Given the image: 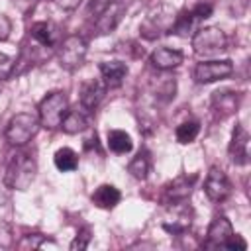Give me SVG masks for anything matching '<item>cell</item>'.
Returning a JSON list of instances; mask_svg holds the SVG:
<instances>
[{
	"mask_svg": "<svg viewBox=\"0 0 251 251\" xmlns=\"http://www.w3.org/2000/svg\"><path fill=\"white\" fill-rule=\"evenodd\" d=\"M35 173H37L35 159L27 151H16L14 155H10L6 175H4V182H6L8 188L27 190L29 184L33 182V178H35Z\"/></svg>",
	"mask_w": 251,
	"mask_h": 251,
	"instance_id": "6da1fadb",
	"label": "cell"
},
{
	"mask_svg": "<svg viewBox=\"0 0 251 251\" xmlns=\"http://www.w3.org/2000/svg\"><path fill=\"white\" fill-rule=\"evenodd\" d=\"M39 126L41 124L35 114L20 112L6 126V139L14 147H24L35 137V133L39 131Z\"/></svg>",
	"mask_w": 251,
	"mask_h": 251,
	"instance_id": "7a4b0ae2",
	"label": "cell"
},
{
	"mask_svg": "<svg viewBox=\"0 0 251 251\" xmlns=\"http://www.w3.org/2000/svg\"><path fill=\"white\" fill-rule=\"evenodd\" d=\"M69 112V100L65 96V92L61 90H53L49 92L41 102H39V124L47 129H57L61 127V122L65 118V114Z\"/></svg>",
	"mask_w": 251,
	"mask_h": 251,
	"instance_id": "3957f363",
	"label": "cell"
},
{
	"mask_svg": "<svg viewBox=\"0 0 251 251\" xmlns=\"http://www.w3.org/2000/svg\"><path fill=\"white\" fill-rule=\"evenodd\" d=\"M192 49L200 57L218 55V53L227 49V35L216 25L200 27L192 35Z\"/></svg>",
	"mask_w": 251,
	"mask_h": 251,
	"instance_id": "277c9868",
	"label": "cell"
},
{
	"mask_svg": "<svg viewBox=\"0 0 251 251\" xmlns=\"http://www.w3.org/2000/svg\"><path fill=\"white\" fill-rule=\"evenodd\" d=\"M86 39L82 35H69L65 37L61 43H59V51H57V57H59V65L65 69V71H75L78 69L82 63H84V57H86Z\"/></svg>",
	"mask_w": 251,
	"mask_h": 251,
	"instance_id": "5b68a950",
	"label": "cell"
},
{
	"mask_svg": "<svg viewBox=\"0 0 251 251\" xmlns=\"http://www.w3.org/2000/svg\"><path fill=\"white\" fill-rule=\"evenodd\" d=\"M175 12L169 10L167 6H159L155 10H151L147 14V18L143 20V24L139 25V31L143 37L147 39H155L159 35H165V33H171V27L175 24Z\"/></svg>",
	"mask_w": 251,
	"mask_h": 251,
	"instance_id": "8992f818",
	"label": "cell"
},
{
	"mask_svg": "<svg viewBox=\"0 0 251 251\" xmlns=\"http://www.w3.org/2000/svg\"><path fill=\"white\" fill-rule=\"evenodd\" d=\"M233 73V63L229 59H216V61H202L194 67V80L200 84H210L222 80Z\"/></svg>",
	"mask_w": 251,
	"mask_h": 251,
	"instance_id": "52a82bcc",
	"label": "cell"
},
{
	"mask_svg": "<svg viewBox=\"0 0 251 251\" xmlns=\"http://www.w3.org/2000/svg\"><path fill=\"white\" fill-rule=\"evenodd\" d=\"M124 12H126V6L122 2H106L104 8L94 16V24H92L94 35H106V33L114 31L116 25L120 24Z\"/></svg>",
	"mask_w": 251,
	"mask_h": 251,
	"instance_id": "ba28073f",
	"label": "cell"
},
{
	"mask_svg": "<svg viewBox=\"0 0 251 251\" xmlns=\"http://www.w3.org/2000/svg\"><path fill=\"white\" fill-rule=\"evenodd\" d=\"M204 192L212 202H224L231 194V182L220 167L210 169V173L204 180Z\"/></svg>",
	"mask_w": 251,
	"mask_h": 251,
	"instance_id": "9c48e42d",
	"label": "cell"
},
{
	"mask_svg": "<svg viewBox=\"0 0 251 251\" xmlns=\"http://www.w3.org/2000/svg\"><path fill=\"white\" fill-rule=\"evenodd\" d=\"M227 153H229V159L233 165H245L249 161V133L239 124L231 131V141H229Z\"/></svg>",
	"mask_w": 251,
	"mask_h": 251,
	"instance_id": "30bf717a",
	"label": "cell"
},
{
	"mask_svg": "<svg viewBox=\"0 0 251 251\" xmlns=\"http://www.w3.org/2000/svg\"><path fill=\"white\" fill-rule=\"evenodd\" d=\"M231 235H233L231 222H229L226 216H216V218L210 222V226H208L204 247H224L226 241H227Z\"/></svg>",
	"mask_w": 251,
	"mask_h": 251,
	"instance_id": "8fae6325",
	"label": "cell"
},
{
	"mask_svg": "<svg viewBox=\"0 0 251 251\" xmlns=\"http://www.w3.org/2000/svg\"><path fill=\"white\" fill-rule=\"evenodd\" d=\"M196 175H178L176 178H173L167 186H165V194H167V198L169 200H173V202H182V200H186L190 194H192V190H194V184H196Z\"/></svg>",
	"mask_w": 251,
	"mask_h": 251,
	"instance_id": "7c38bea8",
	"label": "cell"
},
{
	"mask_svg": "<svg viewBox=\"0 0 251 251\" xmlns=\"http://www.w3.org/2000/svg\"><path fill=\"white\" fill-rule=\"evenodd\" d=\"M100 75H102V82L106 88H118L122 86L127 75V65L122 61H104L100 63Z\"/></svg>",
	"mask_w": 251,
	"mask_h": 251,
	"instance_id": "4fadbf2b",
	"label": "cell"
},
{
	"mask_svg": "<svg viewBox=\"0 0 251 251\" xmlns=\"http://www.w3.org/2000/svg\"><path fill=\"white\" fill-rule=\"evenodd\" d=\"M104 92H106V86L100 80L82 82L80 84V106H82V110L92 112L100 104V100L104 98Z\"/></svg>",
	"mask_w": 251,
	"mask_h": 251,
	"instance_id": "5bb4252c",
	"label": "cell"
},
{
	"mask_svg": "<svg viewBox=\"0 0 251 251\" xmlns=\"http://www.w3.org/2000/svg\"><path fill=\"white\" fill-rule=\"evenodd\" d=\"M151 65L155 69H161V71H169V69H175L182 63L184 55L178 51V49H171V47H159L151 53Z\"/></svg>",
	"mask_w": 251,
	"mask_h": 251,
	"instance_id": "9a60e30c",
	"label": "cell"
},
{
	"mask_svg": "<svg viewBox=\"0 0 251 251\" xmlns=\"http://www.w3.org/2000/svg\"><path fill=\"white\" fill-rule=\"evenodd\" d=\"M237 104H239V96H237V92H231V90L214 92V96H212V110L220 118L231 116L237 110Z\"/></svg>",
	"mask_w": 251,
	"mask_h": 251,
	"instance_id": "2e32d148",
	"label": "cell"
},
{
	"mask_svg": "<svg viewBox=\"0 0 251 251\" xmlns=\"http://www.w3.org/2000/svg\"><path fill=\"white\" fill-rule=\"evenodd\" d=\"M120 200H122V194H120V190H118L116 186H112V184H100V186L94 190V194H92V202H94L98 208H102V210H112L114 206L120 204Z\"/></svg>",
	"mask_w": 251,
	"mask_h": 251,
	"instance_id": "e0dca14e",
	"label": "cell"
},
{
	"mask_svg": "<svg viewBox=\"0 0 251 251\" xmlns=\"http://www.w3.org/2000/svg\"><path fill=\"white\" fill-rule=\"evenodd\" d=\"M55 33H57V27L51 22H35L31 25V37L41 47H53L55 45Z\"/></svg>",
	"mask_w": 251,
	"mask_h": 251,
	"instance_id": "ac0fdd59",
	"label": "cell"
},
{
	"mask_svg": "<svg viewBox=\"0 0 251 251\" xmlns=\"http://www.w3.org/2000/svg\"><path fill=\"white\" fill-rule=\"evenodd\" d=\"M61 127H63L65 133H71V135L73 133H80V131H84L88 127V118L80 110H69L65 114L63 122H61Z\"/></svg>",
	"mask_w": 251,
	"mask_h": 251,
	"instance_id": "d6986e66",
	"label": "cell"
},
{
	"mask_svg": "<svg viewBox=\"0 0 251 251\" xmlns=\"http://www.w3.org/2000/svg\"><path fill=\"white\" fill-rule=\"evenodd\" d=\"M108 147H110V151L124 155L133 149V141H131L129 133H126L124 129H110L108 131Z\"/></svg>",
	"mask_w": 251,
	"mask_h": 251,
	"instance_id": "ffe728a7",
	"label": "cell"
},
{
	"mask_svg": "<svg viewBox=\"0 0 251 251\" xmlns=\"http://www.w3.org/2000/svg\"><path fill=\"white\" fill-rule=\"evenodd\" d=\"M151 171V159H149V153L147 151H139L127 165V173L137 178V180H145L147 175Z\"/></svg>",
	"mask_w": 251,
	"mask_h": 251,
	"instance_id": "44dd1931",
	"label": "cell"
},
{
	"mask_svg": "<svg viewBox=\"0 0 251 251\" xmlns=\"http://www.w3.org/2000/svg\"><path fill=\"white\" fill-rule=\"evenodd\" d=\"M53 163L61 173H69V171H75L78 167V155L71 147H61L55 151Z\"/></svg>",
	"mask_w": 251,
	"mask_h": 251,
	"instance_id": "7402d4cb",
	"label": "cell"
},
{
	"mask_svg": "<svg viewBox=\"0 0 251 251\" xmlns=\"http://www.w3.org/2000/svg\"><path fill=\"white\" fill-rule=\"evenodd\" d=\"M198 131H200V124L198 122H182L176 127L175 135H176V141L178 143H190V141L196 139Z\"/></svg>",
	"mask_w": 251,
	"mask_h": 251,
	"instance_id": "603a6c76",
	"label": "cell"
},
{
	"mask_svg": "<svg viewBox=\"0 0 251 251\" xmlns=\"http://www.w3.org/2000/svg\"><path fill=\"white\" fill-rule=\"evenodd\" d=\"M14 73V65H12V59L0 51V80H6L10 78Z\"/></svg>",
	"mask_w": 251,
	"mask_h": 251,
	"instance_id": "cb8c5ba5",
	"label": "cell"
},
{
	"mask_svg": "<svg viewBox=\"0 0 251 251\" xmlns=\"http://www.w3.org/2000/svg\"><path fill=\"white\" fill-rule=\"evenodd\" d=\"M226 249H231V251H245L247 249V241L241 237V235H237V233H233L227 241H226V245H224Z\"/></svg>",
	"mask_w": 251,
	"mask_h": 251,
	"instance_id": "d4e9b609",
	"label": "cell"
},
{
	"mask_svg": "<svg viewBox=\"0 0 251 251\" xmlns=\"http://www.w3.org/2000/svg\"><path fill=\"white\" fill-rule=\"evenodd\" d=\"M88 241H90V235H88V229H84V231H80V233L71 241V245H69V247H71L73 251H76V249L80 251V249H86Z\"/></svg>",
	"mask_w": 251,
	"mask_h": 251,
	"instance_id": "484cf974",
	"label": "cell"
},
{
	"mask_svg": "<svg viewBox=\"0 0 251 251\" xmlns=\"http://www.w3.org/2000/svg\"><path fill=\"white\" fill-rule=\"evenodd\" d=\"M12 2V6L20 12V14H24V16H27L33 8H35V4H37V0H10Z\"/></svg>",
	"mask_w": 251,
	"mask_h": 251,
	"instance_id": "4316f807",
	"label": "cell"
},
{
	"mask_svg": "<svg viewBox=\"0 0 251 251\" xmlns=\"http://www.w3.org/2000/svg\"><path fill=\"white\" fill-rule=\"evenodd\" d=\"M192 16L200 22V20H206V18H210V14H212V6L210 4H196L192 10Z\"/></svg>",
	"mask_w": 251,
	"mask_h": 251,
	"instance_id": "83f0119b",
	"label": "cell"
},
{
	"mask_svg": "<svg viewBox=\"0 0 251 251\" xmlns=\"http://www.w3.org/2000/svg\"><path fill=\"white\" fill-rule=\"evenodd\" d=\"M10 31H12V22L8 16L0 12V41H6L10 37Z\"/></svg>",
	"mask_w": 251,
	"mask_h": 251,
	"instance_id": "f1b7e54d",
	"label": "cell"
},
{
	"mask_svg": "<svg viewBox=\"0 0 251 251\" xmlns=\"http://www.w3.org/2000/svg\"><path fill=\"white\" fill-rule=\"evenodd\" d=\"M12 243V231L8 227V224L0 222V247H8Z\"/></svg>",
	"mask_w": 251,
	"mask_h": 251,
	"instance_id": "f546056e",
	"label": "cell"
},
{
	"mask_svg": "<svg viewBox=\"0 0 251 251\" xmlns=\"http://www.w3.org/2000/svg\"><path fill=\"white\" fill-rule=\"evenodd\" d=\"M59 8H63V10H75L78 4H80V0H53Z\"/></svg>",
	"mask_w": 251,
	"mask_h": 251,
	"instance_id": "4dcf8cb0",
	"label": "cell"
}]
</instances>
